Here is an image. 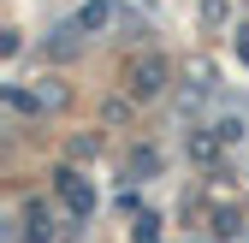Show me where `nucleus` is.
Segmentation results:
<instances>
[{"instance_id":"f03ea898","label":"nucleus","mask_w":249,"mask_h":243,"mask_svg":"<svg viewBox=\"0 0 249 243\" xmlns=\"http://www.w3.org/2000/svg\"><path fill=\"white\" fill-rule=\"evenodd\" d=\"M154 89H160V66H142L137 71V95H154Z\"/></svg>"},{"instance_id":"f257e3e1","label":"nucleus","mask_w":249,"mask_h":243,"mask_svg":"<svg viewBox=\"0 0 249 243\" xmlns=\"http://www.w3.org/2000/svg\"><path fill=\"white\" fill-rule=\"evenodd\" d=\"M59 190H66V202H71V208H89V190L77 184V172H66V178H59Z\"/></svg>"}]
</instances>
